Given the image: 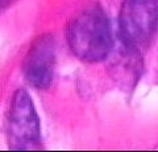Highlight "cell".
I'll return each instance as SVG.
<instances>
[{
	"instance_id": "obj_1",
	"label": "cell",
	"mask_w": 158,
	"mask_h": 152,
	"mask_svg": "<svg viewBox=\"0 0 158 152\" xmlns=\"http://www.w3.org/2000/svg\"><path fill=\"white\" fill-rule=\"evenodd\" d=\"M67 42L81 61H104L113 49L111 25L104 9L99 4H91L78 13L69 24Z\"/></svg>"
},
{
	"instance_id": "obj_2",
	"label": "cell",
	"mask_w": 158,
	"mask_h": 152,
	"mask_svg": "<svg viewBox=\"0 0 158 152\" xmlns=\"http://www.w3.org/2000/svg\"><path fill=\"white\" fill-rule=\"evenodd\" d=\"M158 27V0H124L118 28L125 45L141 52L150 45Z\"/></svg>"
},
{
	"instance_id": "obj_5",
	"label": "cell",
	"mask_w": 158,
	"mask_h": 152,
	"mask_svg": "<svg viewBox=\"0 0 158 152\" xmlns=\"http://www.w3.org/2000/svg\"><path fill=\"white\" fill-rule=\"evenodd\" d=\"M123 46H124V50L118 52L113 60L112 67L115 70V77L127 85L132 81L135 83L136 80H138V70L141 67L140 58H138L140 52L125 45L124 42H123Z\"/></svg>"
},
{
	"instance_id": "obj_3",
	"label": "cell",
	"mask_w": 158,
	"mask_h": 152,
	"mask_svg": "<svg viewBox=\"0 0 158 152\" xmlns=\"http://www.w3.org/2000/svg\"><path fill=\"white\" fill-rule=\"evenodd\" d=\"M40 120L28 91L19 89L12 97L7 116V140L12 150H33L41 141Z\"/></svg>"
},
{
	"instance_id": "obj_4",
	"label": "cell",
	"mask_w": 158,
	"mask_h": 152,
	"mask_svg": "<svg viewBox=\"0 0 158 152\" xmlns=\"http://www.w3.org/2000/svg\"><path fill=\"white\" fill-rule=\"evenodd\" d=\"M56 70V41L52 35L38 36L29 48L23 63L27 81L33 87L46 90L54 80Z\"/></svg>"
}]
</instances>
